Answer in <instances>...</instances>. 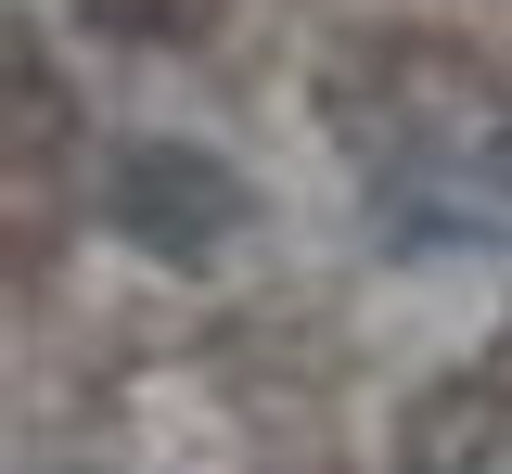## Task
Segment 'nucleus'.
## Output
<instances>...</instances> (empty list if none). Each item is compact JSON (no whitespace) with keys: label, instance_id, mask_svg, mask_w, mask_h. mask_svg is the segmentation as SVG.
<instances>
[{"label":"nucleus","instance_id":"f257e3e1","mask_svg":"<svg viewBox=\"0 0 512 474\" xmlns=\"http://www.w3.org/2000/svg\"><path fill=\"white\" fill-rule=\"evenodd\" d=\"M103 193L141 244H167V257H205V244H231V218H244V180L231 167H205L180 141H128L116 167H103Z\"/></svg>","mask_w":512,"mask_h":474}]
</instances>
